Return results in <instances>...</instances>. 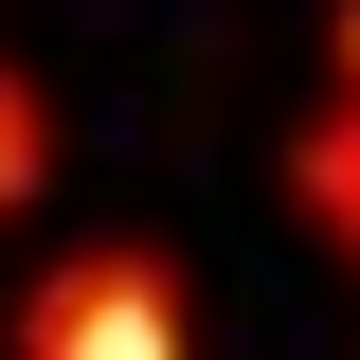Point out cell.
Here are the masks:
<instances>
[{"instance_id":"cell-1","label":"cell","mask_w":360,"mask_h":360,"mask_svg":"<svg viewBox=\"0 0 360 360\" xmlns=\"http://www.w3.org/2000/svg\"><path fill=\"white\" fill-rule=\"evenodd\" d=\"M18 360H198V288H180V252H54L37 288H18Z\"/></svg>"},{"instance_id":"cell-2","label":"cell","mask_w":360,"mask_h":360,"mask_svg":"<svg viewBox=\"0 0 360 360\" xmlns=\"http://www.w3.org/2000/svg\"><path fill=\"white\" fill-rule=\"evenodd\" d=\"M288 217L360 270V90H307L288 108Z\"/></svg>"},{"instance_id":"cell-3","label":"cell","mask_w":360,"mask_h":360,"mask_svg":"<svg viewBox=\"0 0 360 360\" xmlns=\"http://www.w3.org/2000/svg\"><path fill=\"white\" fill-rule=\"evenodd\" d=\"M37 180H54V90L18 72V54H0V217H18Z\"/></svg>"},{"instance_id":"cell-4","label":"cell","mask_w":360,"mask_h":360,"mask_svg":"<svg viewBox=\"0 0 360 360\" xmlns=\"http://www.w3.org/2000/svg\"><path fill=\"white\" fill-rule=\"evenodd\" d=\"M324 90H360V0H324Z\"/></svg>"}]
</instances>
